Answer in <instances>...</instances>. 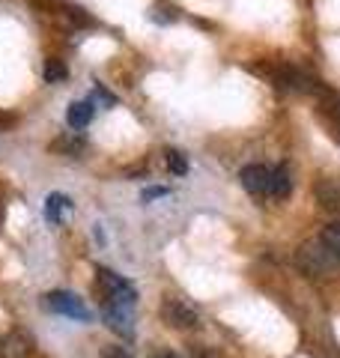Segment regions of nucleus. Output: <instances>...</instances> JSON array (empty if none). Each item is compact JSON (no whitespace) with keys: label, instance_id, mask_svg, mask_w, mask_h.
<instances>
[{"label":"nucleus","instance_id":"nucleus-1","mask_svg":"<svg viewBox=\"0 0 340 358\" xmlns=\"http://www.w3.org/2000/svg\"><path fill=\"white\" fill-rule=\"evenodd\" d=\"M45 308L60 313V317H69V320H78V322H93V310L84 305L81 296L69 293V289H51L45 296Z\"/></svg>","mask_w":340,"mask_h":358},{"label":"nucleus","instance_id":"nucleus-2","mask_svg":"<svg viewBox=\"0 0 340 358\" xmlns=\"http://www.w3.org/2000/svg\"><path fill=\"white\" fill-rule=\"evenodd\" d=\"M99 284L105 289V299L120 301V305H132V308L138 305V289H134L122 275L113 272V268L99 266Z\"/></svg>","mask_w":340,"mask_h":358},{"label":"nucleus","instance_id":"nucleus-3","mask_svg":"<svg viewBox=\"0 0 340 358\" xmlns=\"http://www.w3.org/2000/svg\"><path fill=\"white\" fill-rule=\"evenodd\" d=\"M132 305H120V301H111V299H101V317H105L108 329L120 338L132 341L134 338V317H132Z\"/></svg>","mask_w":340,"mask_h":358},{"label":"nucleus","instance_id":"nucleus-4","mask_svg":"<svg viewBox=\"0 0 340 358\" xmlns=\"http://www.w3.org/2000/svg\"><path fill=\"white\" fill-rule=\"evenodd\" d=\"M162 320L173 329H194L200 322L197 310L191 305H185L183 299H164L162 301Z\"/></svg>","mask_w":340,"mask_h":358},{"label":"nucleus","instance_id":"nucleus-5","mask_svg":"<svg viewBox=\"0 0 340 358\" xmlns=\"http://www.w3.org/2000/svg\"><path fill=\"white\" fill-rule=\"evenodd\" d=\"M239 179H242V188L251 197L271 194V171H269L266 164H248V167H242Z\"/></svg>","mask_w":340,"mask_h":358},{"label":"nucleus","instance_id":"nucleus-6","mask_svg":"<svg viewBox=\"0 0 340 358\" xmlns=\"http://www.w3.org/2000/svg\"><path fill=\"white\" fill-rule=\"evenodd\" d=\"M33 355V338L21 329H9L0 334V358H30Z\"/></svg>","mask_w":340,"mask_h":358},{"label":"nucleus","instance_id":"nucleus-7","mask_svg":"<svg viewBox=\"0 0 340 358\" xmlns=\"http://www.w3.org/2000/svg\"><path fill=\"white\" fill-rule=\"evenodd\" d=\"M93 114H96L93 99H81V102H72V105H69V110H66V122H69L75 131H81V129L90 126Z\"/></svg>","mask_w":340,"mask_h":358},{"label":"nucleus","instance_id":"nucleus-8","mask_svg":"<svg viewBox=\"0 0 340 358\" xmlns=\"http://www.w3.org/2000/svg\"><path fill=\"white\" fill-rule=\"evenodd\" d=\"M72 212V200L66 194H48V200H45V218H48L51 224H60L66 215Z\"/></svg>","mask_w":340,"mask_h":358},{"label":"nucleus","instance_id":"nucleus-9","mask_svg":"<svg viewBox=\"0 0 340 358\" xmlns=\"http://www.w3.org/2000/svg\"><path fill=\"white\" fill-rule=\"evenodd\" d=\"M292 192V176H290V167L281 164L271 171V194L275 197H290Z\"/></svg>","mask_w":340,"mask_h":358},{"label":"nucleus","instance_id":"nucleus-10","mask_svg":"<svg viewBox=\"0 0 340 358\" xmlns=\"http://www.w3.org/2000/svg\"><path fill=\"white\" fill-rule=\"evenodd\" d=\"M316 197H320L323 206L340 209V188L334 185V179H323V182L316 185Z\"/></svg>","mask_w":340,"mask_h":358},{"label":"nucleus","instance_id":"nucleus-11","mask_svg":"<svg viewBox=\"0 0 340 358\" xmlns=\"http://www.w3.org/2000/svg\"><path fill=\"white\" fill-rule=\"evenodd\" d=\"M323 245H325L328 251H332V257L340 263V221L325 224V230H323Z\"/></svg>","mask_w":340,"mask_h":358},{"label":"nucleus","instance_id":"nucleus-12","mask_svg":"<svg viewBox=\"0 0 340 358\" xmlns=\"http://www.w3.org/2000/svg\"><path fill=\"white\" fill-rule=\"evenodd\" d=\"M164 162H167V171L176 173V176H185L188 173V159L179 150H167L164 152Z\"/></svg>","mask_w":340,"mask_h":358},{"label":"nucleus","instance_id":"nucleus-13","mask_svg":"<svg viewBox=\"0 0 340 358\" xmlns=\"http://www.w3.org/2000/svg\"><path fill=\"white\" fill-rule=\"evenodd\" d=\"M66 75H69V69H66L63 60L51 57L48 63H45V81L48 84H57V81H66Z\"/></svg>","mask_w":340,"mask_h":358},{"label":"nucleus","instance_id":"nucleus-14","mask_svg":"<svg viewBox=\"0 0 340 358\" xmlns=\"http://www.w3.org/2000/svg\"><path fill=\"white\" fill-rule=\"evenodd\" d=\"M54 150H63V152H72V155H78L84 150V141L81 138H75V141H69V138H60L54 143Z\"/></svg>","mask_w":340,"mask_h":358},{"label":"nucleus","instance_id":"nucleus-15","mask_svg":"<svg viewBox=\"0 0 340 358\" xmlns=\"http://www.w3.org/2000/svg\"><path fill=\"white\" fill-rule=\"evenodd\" d=\"M101 358H134L126 346H105V350H101Z\"/></svg>","mask_w":340,"mask_h":358},{"label":"nucleus","instance_id":"nucleus-16","mask_svg":"<svg viewBox=\"0 0 340 358\" xmlns=\"http://www.w3.org/2000/svg\"><path fill=\"white\" fill-rule=\"evenodd\" d=\"M188 358H221V355L215 352V350H209V346H194Z\"/></svg>","mask_w":340,"mask_h":358},{"label":"nucleus","instance_id":"nucleus-17","mask_svg":"<svg viewBox=\"0 0 340 358\" xmlns=\"http://www.w3.org/2000/svg\"><path fill=\"white\" fill-rule=\"evenodd\" d=\"M167 188H146L143 192V200H155V197H164Z\"/></svg>","mask_w":340,"mask_h":358},{"label":"nucleus","instance_id":"nucleus-18","mask_svg":"<svg viewBox=\"0 0 340 358\" xmlns=\"http://www.w3.org/2000/svg\"><path fill=\"white\" fill-rule=\"evenodd\" d=\"M155 358H176V352H167V350H164V352H158Z\"/></svg>","mask_w":340,"mask_h":358},{"label":"nucleus","instance_id":"nucleus-19","mask_svg":"<svg viewBox=\"0 0 340 358\" xmlns=\"http://www.w3.org/2000/svg\"><path fill=\"white\" fill-rule=\"evenodd\" d=\"M6 122H13V117H6V114H0V126H6Z\"/></svg>","mask_w":340,"mask_h":358}]
</instances>
